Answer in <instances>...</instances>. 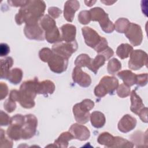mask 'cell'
I'll list each match as a JSON object with an SVG mask.
<instances>
[{
	"label": "cell",
	"mask_w": 148,
	"mask_h": 148,
	"mask_svg": "<svg viewBox=\"0 0 148 148\" xmlns=\"http://www.w3.org/2000/svg\"><path fill=\"white\" fill-rule=\"evenodd\" d=\"M134 143L120 136H114L111 147H133Z\"/></svg>",
	"instance_id": "obj_32"
},
{
	"label": "cell",
	"mask_w": 148,
	"mask_h": 148,
	"mask_svg": "<svg viewBox=\"0 0 148 148\" xmlns=\"http://www.w3.org/2000/svg\"><path fill=\"white\" fill-rule=\"evenodd\" d=\"M101 29L105 33H112L114 29V24L109 20L108 14L106 13L99 21Z\"/></svg>",
	"instance_id": "obj_29"
},
{
	"label": "cell",
	"mask_w": 148,
	"mask_h": 148,
	"mask_svg": "<svg viewBox=\"0 0 148 148\" xmlns=\"http://www.w3.org/2000/svg\"><path fill=\"white\" fill-rule=\"evenodd\" d=\"M102 3H103L106 5H112L116 1H101Z\"/></svg>",
	"instance_id": "obj_50"
},
{
	"label": "cell",
	"mask_w": 148,
	"mask_h": 148,
	"mask_svg": "<svg viewBox=\"0 0 148 148\" xmlns=\"http://www.w3.org/2000/svg\"><path fill=\"white\" fill-rule=\"evenodd\" d=\"M121 68V62L116 58L110 60L107 66V70L109 74L114 75Z\"/></svg>",
	"instance_id": "obj_30"
},
{
	"label": "cell",
	"mask_w": 148,
	"mask_h": 148,
	"mask_svg": "<svg viewBox=\"0 0 148 148\" xmlns=\"http://www.w3.org/2000/svg\"><path fill=\"white\" fill-rule=\"evenodd\" d=\"M9 98L15 102L16 101L18 102L19 99V91L16 90H11L10 92Z\"/></svg>",
	"instance_id": "obj_48"
},
{
	"label": "cell",
	"mask_w": 148,
	"mask_h": 148,
	"mask_svg": "<svg viewBox=\"0 0 148 148\" xmlns=\"http://www.w3.org/2000/svg\"><path fill=\"white\" fill-rule=\"evenodd\" d=\"M89 12L91 16V20L93 21H99L106 14L103 9L99 7H95L89 10Z\"/></svg>",
	"instance_id": "obj_34"
},
{
	"label": "cell",
	"mask_w": 148,
	"mask_h": 148,
	"mask_svg": "<svg viewBox=\"0 0 148 148\" xmlns=\"http://www.w3.org/2000/svg\"><path fill=\"white\" fill-rule=\"evenodd\" d=\"M114 138L112 135L108 132H103L99 134L97 138V142L99 145H103L105 147H111Z\"/></svg>",
	"instance_id": "obj_27"
},
{
	"label": "cell",
	"mask_w": 148,
	"mask_h": 148,
	"mask_svg": "<svg viewBox=\"0 0 148 148\" xmlns=\"http://www.w3.org/2000/svg\"><path fill=\"white\" fill-rule=\"evenodd\" d=\"M47 63L52 72L56 73H61L66 70L68 59L53 52L52 56Z\"/></svg>",
	"instance_id": "obj_12"
},
{
	"label": "cell",
	"mask_w": 148,
	"mask_h": 148,
	"mask_svg": "<svg viewBox=\"0 0 148 148\" xmlns=\"http://www.w3.org/2000/svg\"><path fill=\"white\" fill-rule=\"evenodd\" d=\"M141 120L144 123H147V108L145 107L138 114Z\"/></svg>",
	"instance_id": "obj_47"
},
{
	"label": "cell",
	"mask_w": 148,
	"mask_h": 148,
	"mask_svg": "<svg viewBox=\"0 0 148 148\" xmlns=\"http://www.w3.org/2000/svg\"><path fill=\"white\" fill-rule=\"evenodd\" d=\"M8 86L3 83L1 82L0 83V97L1 100L3 99L8 94Z\"/></svg>",
	"instance_id": "obj_43"
},
{
	"label": "cell",
	"mask_w": 148,
	"mask_h": 148,
	"mask_svg": "<svg viewBox=\"0 0 148 148\" xmlns=\"http://www.w3.org/2000/svg\"><path fill=\"white\" fill-rule=\"evenodd\" d=\"M0 122L1 126H6L10 124V118L2 110L0 112Z\"/></svg>",
	"instance_id": "obj_41"
},
{
	"label": "cell",
	"mask_w": 148,
	"mask_h": 148,
	"mask_svg": "<svg viewBox=\"0 0 148 148\" xmlns=\"http://www.w3.org/2000/svg\"><path fill=\"white\" fill-rule=\"evenodd\" d=\"M38 119L32 114L25 115V121L22 127L21 139H29L32 138L36 132Z\"/></svg>",
	"instance_id": "obj_9"
},
{
	"label": "cell",
	"mask_w": 148,
	"mask_h": 148,
	"mask_svg": "<svg viewBox=\"0 0 148 148\" xmlns=\"http://www.w3.org/2000/svg\"><path fill=\"white\" fill-rule=\"evenodd\" d=\"M23 76V72L20 68H15L11 69L7 77V80L13 84H17L20 83Z\"/></svg>",
	"instance_id": "obj_26"
},
{
	"label": "cell",
	"mask_w": 148,
	"mask_h": 148,
	"mask_svg": "<svg viewBox=\"0 0 148 148\" xmlns=\"http://www.w3.org/2000/svg\"><path fill=\"white\" fill-rule=\"evenodd\" d=\"M80 3L78 1H67L64 6V17L68 22H72L75 12L79 9Z\"/></svg>",
	"instance_id": "obj_17"
},
{
	"label": "cell",
	"mask_w": 148,
	"mask_h": 148,
	"mask_svg": "<svg viewBox=\"0 0 148 148\" xmlns=\"http://www.w3.org/2000/svg\"><path fill=\"white\" fill-rule=\"evenodd\" d=\"M3 108L8 113H12L16 108V102L8 98L3 103Z\"/></svg>",
	"instance_id": "obj_39"
},
{
	"label": "cell",
	"mask_w": 148,
	"mask_h": 148,
	"mask_svg": "<svg viewBox=\"0 0 148 148\" xmlns=\"http://www.w3.org/2000/svg\"><path fill=\"white\" fill-rule=\"evenodd\" d=\"M72 77L73 81L82 87H88L91 83L90 76L77 66L73 68Z\"/></svg>",
	"instance_id": "obj_14"
},
{
	"label": "cell",
	"mask_w": 148,
	"mask_h": 148,
	"mask_svg": "<svg viewBox=\"0 0 148 148\" xmlns=\"http://www.w3.org/2000/svg\"><path fill=\"white\" fill-rule=\"evenodd\" d=\"M90 119L92 125L96 128L103 127L106 122L105 115L99 111L92 112L90 114Z\"/></svg>",
	"instance_id": "obj_22"
},
{
	"label": "cell",
	"mask_w": 148,
	"mask_h": 148,
	"mask_svg": "<svg viewBox=\"0 0 148 148\" xmlns=\"http://www.w3.org/2000/svg\"><path fill=\"white\" fill-rule=\"evenodd\" d=\"M105 61L106 58L105 57L99 54L94 58H91L90 65L87 68L95 74H97L99 68L105 64Z\"/></svg>",
	"instance_id": "obj_25"
},
{
	"label": "cell",
	"mask_w": 148,
	"mask_h": 148,
	"mask_svg": "<svg viewBox=\"0 0 148 148\" xmlns=\"http://www.w3.org/2000/svg\"><path fill=\"white\" fill-rule=\"evenodd\" d=\"M39 24L45 32V38L50 43L62 42V37L55 20L49 15H44L39 21Z\"/></svg>",
	"instance_id": "obj_3"
},
{
	"label": "cell",
	"mask_w": 148,
	"mask_h": 148,
	"mask_svg": "<svg viewBox=\"0 0 148 148\" xmlns=\"http://www.w3.org/2000/svg\"><path fill=\"white\" fill-rule=\"evenodd\" d=\"M130 87H128L124 84V83L121 84L118 86L117 88V94L120 98H125L130 95Z\"/></svg>",
	"instance_id": "obj_37"
},
{
	"label": "cell",
	"mask_w": 148,
	"mask_h": 148,
	"mask_svg": "<svg viewBox=\"0 0 148 148\" xmlns=\"http://www.w3.org/2000/svg\"><path fill=\"white\" fill-rule=\"evenodd\" d=\"M13 64V60L11 57H6L1 60V78L7 79L10 68Z\"/></svg>",
	"instance_id": "obj_23"
},
{
	"label": "cell",
	"mask_w": 148,
	"mask_h": 148,
	"mask_svg": "<svg viewBox=\"0 0 148 148\" xmlns=\"http://www.w3.org/2000/svg\"><path fill=\"white\" fill-rule=\"evenodd\" d=\"M130 21L126 18H119L115 21L114 29L119 33H124L130 25Z\"/></svg>",
	"instance_id": "obj_31"
},
{
	"label": "cell",
	"mask_w": 148,
	"mask_h": 148,
	"mask_svg": "<svg viewBox=\"0 0 148 148\" xmlns=\"http://www.w3.org/2000/svg\"><path fill=\"white\" fill-rule=\"evenodd\" d=\"M46 4L43 1H28L25 6L20 8L15 16V20L18 25L25 23L30 25L38 24L44 16Z\"/></svg>",
	"instance_id": "obj_1"
},
{
	"label": "cell",
	"mask_w": 148,
	"mask_h": 148,
	"mask_svg": "<svg viewBox=\"0 0 148 148\" xmlns=\"http://www.w3.org/2000/svg\"><path fill=\"white\" fill-rule=\"evenodd\" d=\"M94 102L90 99H84L75 104L72 109L75 120L80 124H86L90 119V110L93 109Z\"/></svg>",
	"instance_id": "obj_5"
},
{
	"label": "cell",
	"mask_w": 148,
	"mask_h": 148,
	"mask_svg": "<svg viewBox=\"0 0 148 148\" xmlns=\"http://www.w3.org/2000/svg\"><path fill=\"white\" fill-rule=\"evenodd\" d=\"M117 76L123 81V83L128 87L136 84V75L130 70L120 71L117 73Z\"/></svg>",
	"instance_id": "obj_21"
},
{
	"label": "cell",
	"mask_w": 148,
	"mask_h": 148,
	"mask_svg": "<svg viewBox=\"0 0 148 148\" xmlns=\"http://www.w3.org/2000/svg\"><path fill=\"white\" fill-rule=\"evenodd\" d=\"M131 105L130 109L135 114H138L139 112L145 108L142 99L136 94L135 90H132L131 92Z\"/></svg>",
	"instance_id": "obj_20"
},
{
	"label": "cell",
	"mask_w": 148,
	"mask_h": 148,
	"mask_svg": "<svg viewBox=\"0 0 148 148\" xmlns=\"http://www.w3.org/2000/svg\"><path fill=\"white\" fill-rule=\"evenodd\" d=\"M82 31L86 44L94 49L97 53H101L108 47L107 40L101 36L92 28L89 27H84L82 28Z\"/></svg>",
	"instance_id": "obj_4"
},
{
	"label": "cell",
	"mask_w": 148,
	"mask_h": 148,
	"mask_svg": "<svg viewBox=\"0 0 148 148\" xmlns=\"http://www.w3.org/2000/svg\"><path fill=\"white\" fill-rule=\"evenodd\" d=\"M147 83V73H140L136 75V84L140 87H143Z\"/></svg>",
	"instance_id": "obj_40"
},
{
	"label": "cell",
	"mask_w": 148,
	"mask_h": 148,
	"mask_svg": "<svg viewBox=\"0 0 148 148\" xmlns=\"http://www.w3.org/2000/svg\"><path fill=\"white\" fill-rule=\"evenodd\" d=\"M73 139H74V137L69 131L64 132L54 141V144L56 147L66 148L68 146L69 141Z\"/></svg>",
	"instance_id": "obj_24"
},
{
	"label": "cell",
	"mask_w": 148,
	"mask_h": 148,
	"mask_svg": "<svg viewBox=\"0 0 148 148\" xmlns=\"http://www.w3.org/2000/svg\"><path fill=\"white\" fill-rule=\"evenodd\" d=\"M78 45L76 40L71 42H60L52 47V51L61 56L69 59L77 49Z\"/></svg>",
	"instance_id": "obj_8"
},
{
	"label": "cell",
	"mask_w": 148,
	"mask_h": 148,
	"mask_svg": "<svg viewBox=\"0 0 148 148\" xmlns=\"http://www.w3.org/2000/svg\"><path fill=\"white\" fill-rule=\"evenodd\" d=\"M69 131L72 134L74 139L81 141L86 140L90 136V132L88 128L77 123L73 124L70 127Z\"/></svg>",
	"instance_id": "obj_15"
},
{
	"label": "cell",
	"mask_w": 148,
	"mask_h": 148,
	"mask_svg": "<svg viewBox=\"0 0 148 148\" xmlns=\"http://www.w3.org/2000/svg\"><path fill=\"white\" fill-rule=\"evenodd\" d=\"M96 2V1H84V3L86 6L91 7Z\"/></svg>",
	"instance_id": "obj_49"
},
{
	"label": "cell",
	"mask_w": 148,
	"mask_h": 148,
	"mask_svg": "<svg viewBox=\"0 0 148 148\" xmlns=\"http://www.w3.org/2000/svg\"><path fill=\"white\" fill-rule=\"evenodd\" d=\"M24 32L25 36L29 39L43 40L45 39V32L39 23L30 25H25L24 28Z\"/></svg>",
	"instance_id": "obj_13"
},
{
	"label": "cell",
	"mask_w": 148,
	"mask_h": 148,
	"mask_svg": "<svg viewBox=\"0 0 148 148\" xmlns=\"http://www.w3.org/2000/svg\"><path fill=\"white\" fill-rule=\"evenodd\" d=\"M0 134V147H12L13 142L10 138L6 136L3 129H1Z\"/></svg>",
	"instance_id": "obj_35"
},
{
	"label": "cell",
	"mask_w": 148,
	"mask_h": 148,
	"mask_svg": "<svg viewBox=\"0 0 148 148\" xmlns=\"http://www.w3.org/2000/svg\"><path fill=\"white\" fill-rule=\"evenodd\" d=\"M37 77L24 82L20 86L19 90L18 102L25 109H31L35 106L34 99L36 95V83Z\"/></svg>",
	"instance_id": "obj_2"
},
{
	"label": "cell",
	"mask_w": 148,
	"mask_h": 148,
	"mask_svg": "<svg viewBox=\"0 0 148 148\" xmlns=\"http://www.w3.org/2000/svg\"><path fill=\"white\" fill-rule=\"evenodd\" d=\"M91 58L88 54H81L78 56L75 61V65L76 66L82 68V67H88L91 62Z\"/></svg>",
	"instance_id": "obj_33"
},
{
	"label": "cell",
	"mask_w": 148,
	"mask_h": 148,
	"mask_svg": "<svg viewBox=\"0 0 148 148\" xmlns=\"http://www.w3.org/2000/svg\"><path fill=\"white\" fill-rule=\"evenodd\" d=\"M147 54L142 50H132L130 54L128 61V68L130 69L136 71L143 66H147Z\"/></svg>",
	"instance_id": "obj_10"
},
{
	"label": "cell",
	"mask_w": 148,
	"mask_h": 148,
	"mask_svg": "<svg viewBox=\"0 0 148 148\" xmlns=\"http://www.w3.org/2000/svg\"><path fill=\"white\" fill-rule=\"evenodd\" d=\"M61 37L62 41L66 42H71L76 40V28L71 24H65L61 26Z\"/></svg>",
	"instance_id": "obj_19"
},
{
	"label": "cell",
	"mask_w": 148,
	"mask_h": 148,
	"mask_svg": "<svg viewBox=\"0 0 148 148\" xmlns=\"http://www.w3.org/2000/svg\"><path fill=\"white\" fill-rule=\"evenodd\" d=\"M78 21L82 24H87L91 21V16L89 10H82L78 14Z\"/></svg>",
	"instance_id": "obj_38"
},
{
	"label": "cell",
	"mask_w": 148,
	"mask_h": 148,
	"mask_svg": "<svg viewBox=\"0 0 148 148\" xmlns=\"http://www.w3.org/2000/svg\"><path fill=\"white\" fill-rule=\"evenodd\" d=\"M119 86L118 79L114 76H105L100 80L99 84L94 88V92L96 97L102 98L107 94H113Z\"/></svg>",
	"instance_id": "obj_6"
},
{
	"label": "cell",
	"mask_w": 148,
	"mask_h": 148,
	"mask_svg": "<svg viewBox=\"0 0 148 148\" xmlns=\"http://www.w3.org/2000/svg\"><path fill=\"white\" fill-rule=\"evenodd\" d=\"M53 54V51L48 47H44L40 50L39 52V56L40 59L45 62H47L50 59Z\"/></svg>",
	"instance_id": "obj_36"
},
{
	"label": "cell",
	"mask_w": 148,
	"mask_h": 148,
	"mask_svg": "<svg viewBox=\"0 0 148 148\" xmlns=\"http://www.w3.org/2000/svg\"><path fill=\"white\" fill-rule=\"evenodd\" d=\"M49 16L54 18H57L62 13V10L57 7H50L48 9Z\"/></svg>",
	"instance_id": "obj_42"
},
{
	"label": "cell",
	"mask_w": 148,
	"mask_h": 148,
	"mask_svg": "<svg viewBox=\"0 0 148 148\" xmlns=\"http://www.w3.org/2000/svg\"><path fill=\"white\" fill-rule=\"evenodd\" d=\"M25 116L17 114L10 118V125L6 131V134L9 138L14 140H18L21 139L22 127L24 123Z\"/></svg>",
	"instance_id": "obj_7"
},
{
	"label": "cell",
	"mask_w": 148,
	"mask_h": 148,
	"mask_svg": "<svg viewBox=\"0 0 148 148\" xmlns=\"http://www.w3.org/2000/svg\"><path fill=\"white\" fill-rule=\"evenodd\" d=\"M28 1H20V0H14V1H8V3L9 5L14 7H24L28 3Z\"/></svg>",
	"instance_id": "obj_44"
},
{
	"label": "cell",
	"mask_w": 148,
	"mask_h": 148,
	"mask_svg": "<svg viewBox=\"0 0 148 148\" xmlns=\"http://www.w3.org/2000/svg\"><path fill=\"white\" fill-rule=\"evenodd\" d=\"M124 34L132 46H137L141 44L143 33L140 26L138 24L130 23Z\"/></svg>",
	"instance_id": "obj_11"
},
{
	"label": "cell",
	"mask_w": 148,
	"mask_h": 148,
	"mask_svg": "<svg viewBox=\"0 0 148 148\" xmlns=\"http://www.w3.org/2000/svg\"><path fill=\"white\" fill-rule=\"evenodd\" d=\"M10 53V47L6 44L4 43H1L0 45V56L5 57Z\"/></svg>",
	"instance_id": "obj_45"
},
{
	"label": "cell",
	"mask_w": 148,
	"mask_h": 148,
	"mask_svg": "<svg viewBox=\"0 0 148 148\" xmlns=\"http://www.w3.org/2000/svg\"><path fill=\"white\" fill-rule=\"evenodd\" d=\"M136 119L130 114H125L118 123L117 127L120 131L127 133L135 128L136 125Z\"/></svg>",
	"instance_id": "obj_16"
},
{
	"label": "cell",
	"mask_w": 148,
	"mask_h": 148,
	"mask_svg": "<svg viewBox=\"0 0 148 148\" xmlns=\"http://www.w3.org/2000/svg\"><path fill=\"white\" fill-rule=\"evenodd\" d=\"M133 47L128 43H122L120 45L116 50V54L121 59L128 58L132 51Z\"/></svg>",
	"instance_id": "obj_28"
},
{
	"label": "cell",
	"mask_w": 148,
	"mask_h": 148,
	"mask_svg": "<svg viewBox=\"0 0 148 148\" xmlns=\"http://www.w3.org/2000/svg\"><path fill=\"white\" fill-rule=\"evenodd\" d=\"M55 90L54 83L49 80H45L39 82L38 79L36 83V92L37 94H42L47 96L48 94H52Z\"/></svg>",
	"instance_id": "obj_18"
},
{
	"label": "cell",
	"mask_w": 148,
	"mask_h": 148,
	"mask_svg": "<svg viewBox=\"0 0 148 148\" xmlns=\"http://www.w3.org/2000/svg\"><path fill=\"white\" fill-rule=\"evenodd\" d=\"M99 54L103 55L105 57V58H106V60H108L111 57H112L113 56L114 52H113L112 49H111L110 47H109L108 46L105 50H103Z\"/></svg>",
	"instance_id": "obj_46"
}]
</instances>
